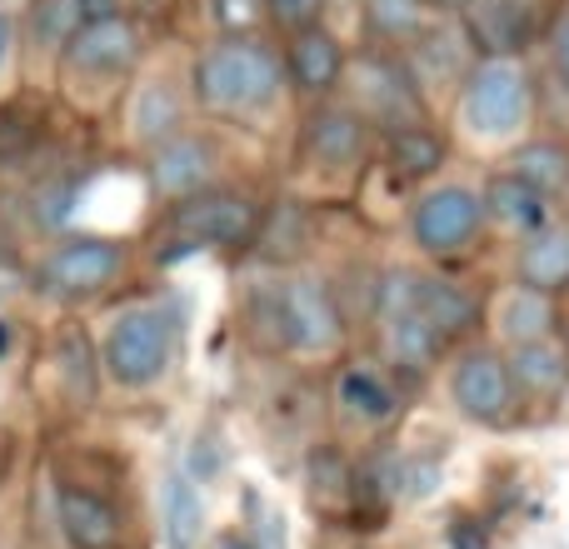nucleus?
I'll list each match as a JSON object with an SVG mask.
<instances>
[{"instance_id":"f257e3e1","label":"nucleus","mask_w":569,"mask_h":549,"mask_svg":"<svg viewBox=\"0 0 569 549\" xmlns=\"http://www.w3.org/2000/svg\"><path fill=\"white\" fill-rule=\"evenodd\" d=\"M190 86L210 116H256L280 90V60L256 36H220L210 50H200Z\"/></svg>"},{"instance_id":"f03ea898","label":"nucleus","mask_w":569,"mask_h":549,"mask_svg":"<svg viewBox=\"0 0 569 549\" xmlns=\"http://www.w3.org/2000/svg\"><path fill=\"white\" fill-rule=\"evenodd\" d=\"M176 355V315L166 305L126 310L106 335V375L126 390H146L170 370Z\"/></svg>"},{"instance_id":"7ed1b4c3","label":"nucleus","mask_w":569,"mask_h":549,"mask_svg":"<svg viewBox=\"0 0 569 549\" xmlns=\"http://www.w3.org/2000/svg\"><path fill=\"white\" fill-rule=\"evenodd\" d=\"M460 110H465V126H470L475 136L505 140L530 120V80H525V70L505 56L480 60V66L465 76Z\"/></svg>"},{"instance_id":"20e7f679","label":"nucleus","mask_w":569,"mask_h":549,"mask_svg":"<svg viewBox=\"0 0 569 549\" xmlns=\"http://www.w3.org/2000/svg\"><path fill=\"white\" fill-rule=\"evenodd\" d=\"M170 236L180 246H206V250H236L250 246L260 230V210L236 190H196V196L170 206Z\"/></svg>"},{"instance_id":"39448f33","label":"nucleus","mask_w":569,"mask_h":549,"mask_svg":"<svg viewBox=\"0 0 569 549\" xmlns=\"http://www.w3.org/2000/svg\"><path fill=\"white\" fill-rule=\"evenodd\" d=\"M485 226V206L475 190L465 186H440L430 196H420V206L410 210V236L425 256H460L475 246Z\"/></svg>"},{"instance_id":"423d86ee","label":"nucleus","mask_w":569,"mask_h":549,"mask_svg":"<svg viewBox=\"0 0 569 549\" xmlns=\"http://www.w3.org/2000/svg\"><path fill=\"white\" fill-rule=\"evenodd\" d=\"M276 330L284 350L300 355H325L340 340V310H335L330 290L310 274H295L290 285L276 295Z\"/></svg>"},{"instance_id":"0eeeda50","label":"nucleus","mask_w":569,"mask_h":549,"mask_svg":"<svg viewBox=\"0 0 569 549\" xmlns=\"http://www.w3.org/2000/svg\"><path fill=\"white\" fill-rule=\"evenodd\" d=\"M450 395L475 425H510L520 390L510 380V365L495 350H470L455 360L450 370Z\"/></svg>"},{"instance_id":"6e6552de","label":"nucleus","mask_w":569,"mask_h":549,"mask_svg":"<svg viewBox=\"0 0 569 549\" xmlns=\"http://www.w3.org/2000/svg\"><path fill=\"white\" fill-rule=\"evenodd\" d=\"M126 266V250L106 236H80V240H66L46 256L40 266V290L50 295H66V300H80V295H96L106 290L110 280Z\"/></svg>"},{"instance_id":"1a4fd4ad","label":"nucleus","mask_w":569,"mask_h":549,"mask_svg":"<svg viewBox=\"0 0 569 549\" xmlns=\"http://www.w3.org/2000/svg\"><path fill=\"white\" fill-rule=\"evenodd\" d=\"M465 16V40L480 50V60H515L535 40V10L530 0H470Z\"/></svg>"},{"instance_id":"9d476101","label":"nucleus","mask_w":569,"mask_h":549,"mask_svg":"<svg viewBox=\"0 0 569 549\" xmlns=\"http://www.w3.org/2000/svg\"><path fill=\"white\" fill-rule=\"evenodd\" d=\"M140 56V30L130 26L120 10L110 16H96L66 40V60L76 70H90V76H116V70L136 66Z\"/></svg>"},{"instance_id":"9b49d317","label":"nucleus","mask_w":569,"mask_h":549,"mask_svg":"<svg viewBox=\"0 0 569 549\" xmlns=\"http://www.w3.org/2000/svg\"><path fill=\"white\" fill-rule=\"evenodd\" d=\"M210 176H216V156H210L206 140H196V136L180 130V136L150 146V186H156L160 200L196 196V190L210 186Z\"/></svg>"},{"instance_id":"f8f14e48","label":"nucleus","mask_w":569,"mask_h":549,"mask_svg":"<svg viewBox=\"0 0 569 549\" xmlns=\"http://www.w3.org/2000/svg\"><path fill=\"white\" fill-rule=\"evenodd\" d=\"M56 515L70 549H120V515L106 495L80 490V485H60Z\"/></svg>"},{"instance_id":"ddd939ff","label":"nucleus","mask_w":569,"mask_h":549,"mask_svg":"<svg viewBox=\"0 0 569 549\" xmlns=\"http://www.w3.org/2000/svg\"><path fill=\"white\" fill-rule=\"evenodd\" d=\"M284 76H290L295 90H305V96H330L335 80L345 76L340 40L320 26L290 30V46H284Z\"/></svg>"},{"instance_id":"4468645a","label":"nucleus","mask_w":569,"mask_h":549,"mask_svg":"<svg viewBox=\"0 0 569 549\" xmlns=\"http://www.w3.org/2000/svg\"><path fill=\"white\" fill-rule=\"evenodd\" d=\"M365 116L350 106H320L305 120V150H310L320 166H355L365 156Z\"/></svg>"},{"instance_id":"2eb2a0df","label":"nucleus","mask_w":569,"mask_h":549,"mask_svg":"<svg viewBox=\"0 0 569 549\" xmlns=\"http://www.w3.org/2000/svg\"><path fill=\"white\" fill-rule=\"evenodd\" d=\"M480 206L490 220H500L505 230H520V236L550 226V196H540V190L525 176H515V170H505V176H495L490 186H485Z\"/></svg>"},{"instance_id":"dca6fc26","label":"nucleus","mask_w":569,"mask_h":549,"mask_svg":"<svg viewBox=\"0 0 569 549\" xmlns=\"http://www.w3.org/2000/svg\"><path fill=\"white\" fill-rule=\"evenodd\" d=\"M360 70L370 80H365V100H370L375 110H380V120H390V126H405V120H420L415 110H420V86H415V76L400 66V60L390 56H360Z\"/></svg>"},{"instance_id":"f3484780","label":"nucleus","mask_w":569,"mask_h":549,"mask_svg":"<svg viewBox=\"0 0 569 549\" xmlns=\"http://www.w3.org/2000/svg\"><path fill=\"white\" fill-rule=\"evenodd\" d=\"M505 365H510V380L520 395H555L569 385V350L555 335L515 345V355Z\"/></svg>"},{"instance_id":"a211bd4d","label":"nucleus","mask_w":569,"mask_h":549,"mask_svg":"<svg viewBox=\"0 0 569 549\" xmlns=\"http://www.w3.org/2000/svg\"><path fill=\"white\" fill-rule=\"evenodd\" d=\"M385 345H390V360L400 365V370H430L450 340H445V335L435 330V325L425 320V315L415 310V300H410L405 310L385 315Z\"/></svg>"},{"instance_id":"6ab92c4d","label":"nucleus","mask_w":569,"mask_h":549,"mask_svg":"<svg viewBox=\"0 0 569 549\" xmlns=\"http://www.w3.org/2000/svg\"><path fill=\"white\" fill-rule=\"evenodd\" d=\"M520 285H530V290H565L569 285V226H540L530 230V240H525L520 250Z\"/></svg>"},{"instance_id":"aec40b11","label":"nucleus","mask_w":569,"mask_h":549,"mask_svg":"<svg viewBox=\"0 0 569 549\" xmlns=\"http://www.w3.org/2000/svg\"><path fill=\"white\" fill-rule=\"evenodd\" d=\"M415 310H420L445 340H455V335L480 325V300L450 280H425L420 274V280H415Z\"/></svg>"},{"instance_id":"412c9836","label":"nucleus","mask_w":569,"mask_h":549,"mask_svg":"<svg viewBox=\"0 0 569 549\" xmlns=\"http://www.w3.org/2000/svg\"><path fill=\"white\" fill-rule=\"evenodd\" d=\"M385 160L400 180H425L445 166V140L425 120H405V126H390V136H385Z\"/></svg>"},{"instance_id":"4be33fe9","label":"nucleus","mask_w":569,"mask_h":549,"mask_svg":"<svg viewBox=\"0 0 569 549\" xmlns=\"http://www.w3.org/2000/svg\"><path fill=\"white\" fill-rule=\"evenodd\" d=\"M110 10H116L110 0H36V6H30V30H36L40 46L66 50V40L76 36L86 20L110 16Z\"/></svg>"},{"instance_id":"5701e85b","label":"nucleus","mask_w":569,"mask_h":549,"mask_svg":"<svg viewBox=\"0 0 569 549\" xmlns=\"http://www.w3.org/2000/svg\"><path fill=\"white\" fill-rule=\"evenodd\" d=\"M425 26H430V6H425V0H365V30H370L380 46L420 40Z\"/></svg>"},{"instance_id":"b1692460","label":"nucleus","mask_w":569,"mask_h":549,"mask_svg":"<svg viewBox=\"0 0 569 549\" xmlns=\"http://www.w3.org/2000/svg\"><path fill=\"white\" fill-rule=\"evenodd\" d=\"M130 126H136V140H146V146H160V140L180 136V100H176V90H170L166 80L140 86L136 106H130Z\"/></svg>"},{"instance_id":"393cba45","label":"nucleus","mask_w":569,"mask_h":549,"mask_svg":"<svg viewBox=\"0 0 569 549\" xmlns=\"http://www.w3.org/2000/svg\"><path fill=\"white\" fill-rule=\"evenodd\" d=\"M550 325H555V310H550V295H545V290L520 285V290L500 305V335H505V340H515V345L550 335Z\"/></svg>"},{"instance_id":"a878e982","label":"nucleus","mask_w":569,"mask_h":549,"mask_svg":"<svg viewBox=\"0 0 569 549\" xmlns=\"http://www.w3.org/2000/svg\"><path fill=\"white\" fill-rule=\"evenodd\" d=\"M166 525H170V545H176V549H196L200 530H206V505H200L196 475H170Z\"/></svg>"},{"instance_id":"bb28decb","label":"nucleus","mask_w":569,"mask_h":549,"mask_svg":"<svg viewBox=\"0 0 569 549\" xmlns=\"http://www.w3.org/2000/svg\"><path fill=\"white\" fill-rule=\"evenodd\" d=\"M56 365H60V380H66V395L76 405L96 400V350H90L86 330H66L56 345Z\"/></svg>"},{"instance_id":"cd10ccee","label":"nucleus","mask_w":569,"mask_h":549,"mask_svg":"<svg viewBox=\"0 0 569 549\" xmlns=\"http://www.w3.org/2000/svg\"><path fill=\"white\" fill-rule=\"evenodd\" d=\"M515 176H525L540 196H555V190L569 186V150L555 146V140H530L515 156Z\"/></svg>"},{"instance_id":"c85d7f7f","label":"nucleus","mask_w":569,"mask_h":549,"mask_svg":"<svg viewBox=\"0 0 569 549\" xmlns=\"http://www.w3.org/2000/svg\"><path fill=\"white\" fill-rule=\"evenodd\" d=\"M340 405L350 415H360V420L380 425L395 415V390L375 370H345L340 375Z\"/></svg>"},{"instance_id":"c756f323","label":"nucleus","mask_w":569,"mask_h":549,"mask_svg":"<svg viewBox=\"0 0 569 549\" xmlns=\"http://www.w3.org/2000/svg\"><path fill=\"white\" fill-rule=\"evenodd\" d=\"M40 140V116L26 106V100H6L0 106V166H16L36 150Z\"/></svg>"},{"instance_id":"7c9ffc66","label":"nucleus","mask_w":569,"mask_h":549,"mask_svg":"<svg viewBox=\"0 0 569 549\" xmlns=\"http://www.w3.org/2000/svg\"><path fill=\"white\" fill-rule=\"evenodd\" d=\"M310 480H315V500L320 505H340L350 500V470L335 450H315L310 455Z\"/></svg>"},{"instance_id":"2f4dec72","label":"nucleus","mask_w":569,"mask_h":549,"mask_svg":"<svg viewBox=\"0 0 569 549\" xmlns=\"http://www.w3.org/2000/svg\"><path fill=\"white\" fill-rule=\"evenodd\" d=\"M220 36H250L266 16V0H206Z\"/></svg>"},{"instance_id":"473e14b6","label":"nucleus","mask_w":569,"mask_h":549,"mask_svg":"<svg viewBox=\"0 0 569 549\" xmlns=\"http://www.w3.org/2000/svg\"><path fill=\"white\" fill-rule=\"evenodd\" d=\"M390 480L400 495H410V500H425V495L435 490V480H440V465L435 460H405V465H390Z\"/></svg>"},{"instance_id":"72a5a7b5","label":"nucleus","mask_w":569,"mask_h":549,"mask_svg":"<svg viewBox=\"0 0 569 549\" xmlns=\"http://www.w3.org/2000/svg\"><path fill=\"white\" fill-rule=\"evenodd\" d=\"M320 10H325V0H266V16H276L284 30L320 26Z\"/></svg>"},{"instance_id":"f704fd0d","label":"nucleus","mask_w":569,"mask_h":549,"mask_svg":"<svg viewBox=\"0 0 569 549\" xmlns=\"http://www.w3.org/2000/svg\"><path fill=\"white\" fill-rule=\"evenodd\" d=\"M445 540H450V549H490V535H485V525H475V520H450Z\"/></svg>"},{"instance_id":"c9c22d12","label":"nucleus","mask_w":569,"mask_h":549,"mask_svg":"<svg viewBox=\"0 0 569 549\" xmlns=\"http://www.w3.org/2000/svg\"><path fill=\"white\" fill-rule=\"evenodd\" d=\"M550 46H555V76H560V80H565V90H569V20H565L560 30H555Z\"/></svg>"},{"instance_id":"e433bc0d","label":"nucleus","mask_w":569,"mask_h":549,"mask_svg":"<svg viewBox=\"0 0 569 549\" xmlns=\"http://www.w3.org/2000/svg\"><path fill=\"white\" fill-rule=\"evenodd\" d=\"M10 40H16V26H10V16L0 10V70H6V60H10Z\"/></svg>"},{"instance_id":"4c0bfd02","label":"nucleus","mask_w":569,"mask_h":549,"mask_svg":"<svg viewBox=\"0 0 569 549\" xmlns=\"http://www.w3.org/2000/svg\"><path fill=\"white\" fill-rule=\"evenodd\" d=\"M216 549H260V545L250 540V535H226V540H220Z\"/></svg>"},{"instance_id":"58836bf2","label":"nucleus","mask_w":569,"mask_h":549,"mask_svg":"<svg viewBox=\"0 0 569 549\" xmlns=\"http://www.w3.org/2000/svg\"><path fill=\"white\" fill-rule=\"evenodd\" d=\"M425 6H430V10H465L470 0H425Z\"/></svg>"},{"instance_id":"ea45409f","label":"nucleus","mask_w":569,"mask_h":549,"mask_svg":"<svg viewBox=\"0 0 569 549\" xmlns=\"http://www.w3.org/2000/svg\"><path fill=\"white\" fill-rule=\"evenodd\" d=\"M6 340H10V330H6V320H0V350H6Z\"/></svg>"}]
</instances>
